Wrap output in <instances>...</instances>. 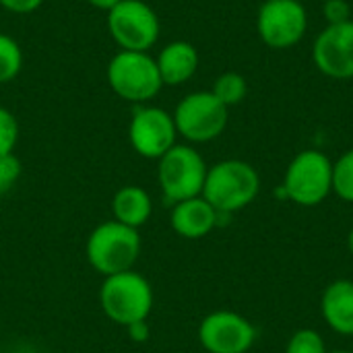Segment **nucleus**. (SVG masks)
Masks as SVG:
<instances>
[{"instance_id":"nucleus-4","label":"nucleus","mask_w":353,"mask_h":353,"mask_svg":"<svg viewBox=\"0 0 353 353\" xmlns=\"http://www.w3.org/2000/svg\"><path fill=\"white\" fill-rule=\"evenodd\" d=\"M105 79L120 99L134 105L151 103L163 87L157 62L149 52L120 50L110 58Z\"/></svg>"},{"instance_id":"nucleus-10","label":"nucleus","mask_w":353,"mask_h":353,"mask_svg":"<svg viewBox=\"0 0 353 353\" xmlns=\"http://www.w3.org/2000/svg\"><path fill=\"white\" fill-rule=\"evenodd\" d=\"M128 141L141 157L157 161L178 143L172 112L153 103L134 105L128 124Z\"/></svg>"},{"instance_id":"nucleus-13","label":"nucleus","mask_w":353,"mask_h":353,"mask_svg":"<svg viewBox=\"0 0 353 353\" xmlns=\"http://www.w3.org/2000/svg\"><path fill=\"white\" fill-rule=\"evenodd\" d=\"M172 230L186 240H201L217 228V211L203 199H186L172 205Z\"/></svg>"},{"instance_id":"nucleus-17","label":"nucleus","mask_w":353,"mask_h":353,"mask_svg":"<svg viewBox=\"0 0 353 353\" xmlns=\"http://www.w3.org/2000/svg\"><path fill=\"white\" fill-rule=\"evenodd\" d=\"M211 93L225 108H232V105H238V103H242L246 99V95H248V81L244 79V74L228 70V72H223V74H219L215 79Z\"/></svg>"},{"instance_id":"nucleus-9","label":"nucleus","mask_w":353,"mask_h":353,"mask_svg":"<svg viewBox=\"0 0 353 353\" xmlns=\"http://www.w3.org/2000/svg\"><path fill=\"white\" fill-rule=\"evenodd\" d=\"M308 31V10L300 0H265L256 14V33L271 50L298 46Z\"/></svg>"},{"instance_id":"nucleus-11","label":"nucleus","mask_w":353,"mask_h":353,"mask_svg":"<svg viewBox=\"0 0 353 353\" xmlns=\"http://www.w3.org/2000/svg\"><path fill=\"white\" fill-rule=\"evenodd\" d=\"M199 343L207 353H248L256 341L254 325L232 310H215L199 325Z\"/></svg>"},{"instance_id":"nucleus-5","label":"nucleus","mask_w":353,"mask_h":353,"mask_svg":"<svg viewBox=\"0 0 353 353\" xmlns=\"http://www.w3.org/2000/svg\"><path fill=\"white\" fill-rule=\"evenodd\" d=\"M207 161L194 145L176 143L157 159V184L163 201L176 205L203 194L207 178Z\"/></svg>"},{"instance_id":"nucleus-14","label":"nucleus","mask_w":353,"mask_h":353,"mask_svg":"<svg viewBox=\"0 0 353 353\" xmlns=\"http://www.w3.org/2000/svg\"><path fill=\"white\" fill-rule=\"evenodd\" d=\"M163 87H180L184 83H188L196 70H199V50L184 39H176L170 41L165 48H161V52L155 58Z\"/></svg>"},{"instance_id":"nucleus-21","label":"nucleus","mask_w":353,"mask_h":353,"mask_svg":"<svg viewBox=\"0 0 353 353\" xmlns=\"http://www.w3.org/2000/svg\"><path fill=\"white\" fill-rule=\"evenodd\" d=\"M19 143V122L17 116L0 105V157L12 155Z\"/></svg>"},{"instance_id":"nucleus-26","label":"nucleus","mask_w":353,"mask_h":353,"mask_svg":"<svg viewBox=\"0 0 353 353\" xmlns=\"http://www.w3.org/2000/svg\"><path fill=\"white\" fill-rule=\"evenodd\" d=\"M93 8H97V10H105V12H110L120 0H87Z\"/></svg>"},{"instance_id":"nucleus-24","label":"nucleus","mask_w":353,"mask_h":353,"mask_svg":"<svg viewBox=\"0 0 353 353\" xmlns=\"http://www.w3.org/2000/svg\"><path fill=\"white\" fill-rule=\"evenodd\" d=\"M41 4H43V0H0V6L12 14H31Z\"/></svg>"},{"instance_id":"nucleus-8","label":"nucleus","mask_w":353,"mask_h":353,"mask_svg":"<svg viewBox=\"0 0 353 353\" xmlns=\"http://www.w3.org/2000/svg\"><path fill=\"white\" fill-rule=\"evenodd\" d=\"M105 23L112 39L128 52H149L161 33L159 17L145 0H120Z\"/></svg>"},{"instance_id":"nucleus-28","label":"nucleus","mask_w":353,"mask_h":353,"mask_svg":"<svg viewBox=\"0 0 353 353\" xmlns=\"http://www.w3.org/2000/svg\"><path fill=\"white\" fill-rule=\"evenodd\" d=\"M329 353H353L350 350H335V352H329Z\"/></svg>"},{"instance_id":"nucleus-2","label":"nucleus","mask_w":353,"mask_h":353,"mask_svg":"<svg viewBox=\"0 0 353 353\" xmlns=\"http://www.w3.org/2000/svg\"><path fill=\"white\" fill-rule=\"evenodd\" d=\"M87 263L103 277L134 269L141 256V234L116 219L103 221L87 238Z\"/></svg>"},{"instance_id":"nucleus-16","label":"nucleus","mask_w":353,"mask_h":353,"mask_svg":"<svg viewBox=\"0 0 353 353\" xmlns=\"http://www.w3.org/2000/svg\"><path fill=\"white\" fill-rule=\"evenodd\" d=\"M112 215L116 221L128 228H143L153 215V201L151 194L137 184L122 186L112 199Z\"/></svg>"},{"instance_id":"nucleus-27","label":"nucleus","mask_w":353,"mask_h":353,"mask_svg":"<svg viewBox=\"0 0 353 353\" xmlns=\"http://www.w3.org/2000/svg\"><path fill=\"white\" fill-rule=\"evenodd\" d=\"M347 250H350V254L353 256V228L350 230V234H347Z\"/></svg>"},{"instance_id":"nucleus-20","label":"nucleus","mask_w":353,"mask_h":353,"mask_svg":"<svg viewBox=\"0 0 353 353\" xmlns=\"http://www.w3.org/2000/svg\"><path fill=\"white\" fill-rule=\"evenodd\" d=\"M285 353H329L327 352V343L323 339V335L314 329H300L296 331L288 345Z\"/></svg>"},{"instance_id":"nucleus-19","label":"nucleus","mask_w":353,"mask_h":353,"mask_svg":"<svg viewBox=\"0 0 353 353\" xmlns=\"http://www.w3.org/2000/svg\"><path fill=\"white\" fill-rule=\"evenodd\" d=\"M333 194L345 203H353V149L333 161Z\"/></svg>"},{"instance_id":"nucleus-18","label":"nucleus","mask_w":353,"mask_h":353,"mask_svg":"<svg viewBox=\"0 0 353 353\" xmlns=\"http://www.w3.org/2000/svg\"><path fill=\"white\" fill-rule=\"evenodd\" d=\"M23 68V50L19 41L6 33H0V85L10 83Z\"/></svg>"},{"instance_id":"nucleus-22","label":"nucleus","mask_w":353,"mask_h":353,"mask_svg":"<svg viewBox=\"0 0 353 353\" xmlns=\"http://www.w3.org/2000/svg\"><path fill=\"white\" fill-rule=\"evenodd\" d=\"M21 172H23V168L14 153L0 157V196H4L6 192H10L14 188V184L21 178Z\"/></svg>"},{"instance_id":"nucleus-7","label":"nucleus","mask_w":353,"mask_h":353,"mask_svg":"<svg viewBox=\"0 0 353 353\" xmlns=\"http://www.w3.org/2000/svg\"><path fill=\"white\" fill-rule=\"evenodd\" d=\"M172 116L178 137L188 145H203L225 132L230 108H225L211 91H192L178 101Z\"/></svg>"},{"instance_id":"nucleus-12","label":"nucleus","mask_w":353,"mask_h":353,"mask_svg":"<svg viewBox=\"0 0 353 353\" xmlns=\"http://www.w3.org/2000/svg\"><path fill=\"white\" fill-rule=\"evenodd\" d=\"M312 62L329 79H353V19L327 25L312 43Z\"/></svg>"},{"instance_id":"nucleus-6","label":"nucleus","mask_w":353,"mask_h":353,"mask_svg":"<svg viewBox=\"0 0 353 353\" xmlns=\"http://www.w3.org/2000/svg\"><path fill=\"white\" fill-rule=\"evenodd\" d=\"M281 188L288 201L300 207H316L333 192V161L319 149L300 151L283 174Z\"/></svg>"},{"instance_id":"nucleus-3","label":"nucleus","mask_w":353,"mask_h":353,"mask_svg":"<svg viewBox=\"0 0 353 353\" xmlns=\"http://www.w3.org/2000/svg\"><path fill=\"white\" fill-rule=\"evenodd\" d=\"M155 304L153 288L147 277L134 269L103 277L99 288V306L103 314L120 327L147 321Z\"/></svg>"},{"instance_id":"nucleus-1","label":"nucleus","mask_w":353,"mask_h":353,"mask_svg":"<svg viewBox=\"0 0 353 353\" xmlns=\"http://www.w3.org/2000/svg\"><path fill=\"white\" fill-rule=\"evenodd\" d=\"M261 192V176L256 168L244 159H223L207 170L203 199L217 211L234 215L248 205Z\"/></svg>"},{"instance_id":"nucleus-15","label":"nucleus","mask_w":353,"mask_h":353,"mask_svg":"<svg viewBox=\"0 0 353 353\" xmlns=\"http://www.w3.org/2000/svg\"><path fill=\"white\" fill-rule=\"evenodd\" d=\"M321 314L333 333L353 337L352 279H337L325 288L323 298H321Z\"/></svg>"},{"instance_id":"nucleus-23","label":"nucleus","mask_w":353,"mask_h":353,"mask_svg":"<svg viewBox=\"0 0 353 353\" xmlns=\"http://www.w3.org/2000/svg\"><path fill=\"white\" fill-rule=\"evenodd\" d=\"M323 14L327 19V25L347 23V21H352V4H350V0H325Z\"/></svg>"},{"instance_id":"nucleus-25","label":"nucleus","mask_w":353,"mask_h":353,"mask_svg":"<svg viewBox=\"0 0 353 353\" xmlns=\"http://www.w3.org/2000/svg\"><path fill=\"white\" fill-rule=\"evenodd\" d=\"M126 331H128V337L132 341H137V343H143V341L149 339V325H147V321L134 323V325L126 327Z\"/></svg>"}]
</instances>
